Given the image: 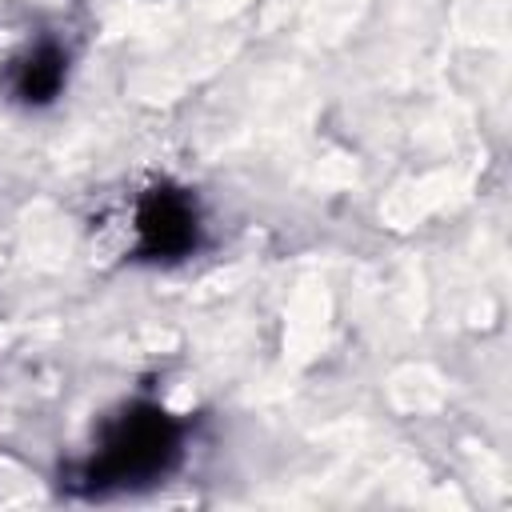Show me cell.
I'll return each mask as SVG.
<instances>
[{
	"instance_id": "obj_2",
	"label": "cell",
	"mask_w": 512,
	"mask_h": 512,
	"mask_svg": "<svg viewBox=\"0 0 512 512\" xmlns=\"http://www.w3.org/2000/svg\"><path fill=\"white\" fill-rule=\"evenodd\" d=\"M140 240L152 256H180L196 244V212L180 192L156 188L144 204H140Z\"/></svg>"
},
{
	"instance_id": "obj_1",
	"label": "cell",
	"mask_w": 512,
	"mask_h": 512,
	"mask_svg": "<svg viewBox=\"0 0 512 512\" xmlns=\"http://www.w3.org/2000/svg\"><path fill=\"white\" fill-rule=\"evenodd\" d=\"M176 452V428L160 408H132L108 432L100 448V476L104 480H136L160 472Z\"/></svg>"
},
{
	"instance_id": "obj_3",
	"label": "cell",
	"mask_w": 512,
	"mask_h": 512,
	"mask_svg": "<svg viewBox=\"0 0 512 512\" xmlns=\"http://www.w3.org/2000/svg\"><path fill=\"white\" fill-rule=\"evenodd\" d=\"M60 80H64V56L56 48H36L16 72V96L28 104H44L56 96Z\"/></svg>"
}]
</instances>
